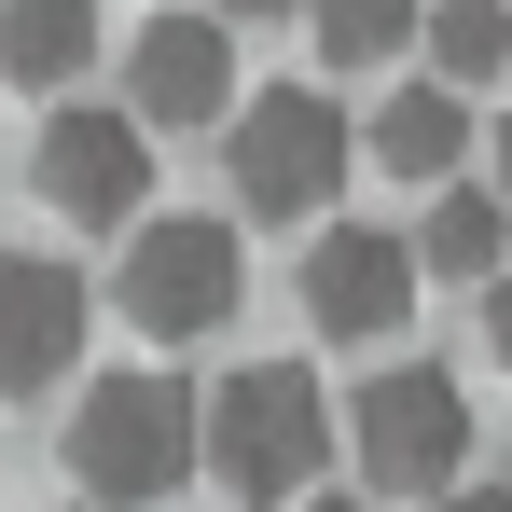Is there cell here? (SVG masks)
I'll return each instance as SVG.
<instances>
[{
    "label": "cell",
    "instance_id": "6da1fadb",
    "mask_svg": "<svg viewBox=\"0 0 512 512\" xmlns=\"http://www.w3.org/2000/svg\"><path fill=\"white\" fill-rule=\"evenodd\" d=\"M194 457H208V402L180 388V374H97L84 402H70V485L84 512H153L194 485Z\"/></svg>",
    "mask_w": 512,
    "mask_h": 512
},
{
    "label": "cell",
    "instance_id": "7a4b0ae2",
    "mask_svg": "<svg viewBox=\"0 0 512 512\" xmlns=\"http://www.w3.org/2000/svg\"><path fill=\"white\" fill-rule=\"evenodd\" d=\"M319 457H333V402L305 360H236L208 388V471L250 512H305L319 499Z\"/></svg>",
    "mask_w": 512,
    "mask_h": 512
},
{
    "label": "cell",
    "instance_id": "3957f363",
    "mask_svg": "<svg viewBox=\"0 0 512 512\" xmlns=\"http://www.w3.org/2000/svg\"><path fill=\"white\" fill-rule=\"evenodd\" d=\"M346 153H360V125H346L319 84L236 97V139H222V167H236V208H250V222H333Z\"/></svg>",
    "mask_w": 512,
    "mask_h": 512
},
{
    "label": "cell",
    "instance_id": "277c9868",
    "mask_svg": "<svg viewBox=\"0 0 512 512\" xmlns=\"http://www.w3.org/2000/svg\"><path fill=\"white\" fill-rule=\"evenodd\" d=\"M111 305H125V333H153V346H208L236 305H250L236 222H208V208L139 222V236H125V277H111Z\"/></svg>",
    "mask_w": 512,
    "mask_h": 512
},
{
    "label": "cell",
    "instance_id": "5b68a950",
    "mask_svg": "<svg viewBox=\"0 0 512 512\" xmlns=\"http://www.w3.org/2000/svg\"><path fill=\"white\" fill-rule=\"evenodd\" d=\"M346 457H360L388 499H443V485H471V388L429 374V360H388V374L360 388V416H346Z\"/></svg>",
    "mask_w": 512,
    "mask_h": 512
},
{
    "label": "cell",
    "instance_id": "8992f818",
    "mask_svg": "<svg viewBox=\"0 0 512 512\" xmlns=\"http://www.w3.org/2000/svg\"><path fill=\"white\" fill-rule=\"evenodd\" d=\"M42 208L70 222V236H139L153 222V125L139 111H42Z\"/></svg>",
    "mask_w": 512,
    "mask_h": 512
},
{
    "label": "cell",
    "instance_id": "52a82bcc",
    "mask_svg": "<svg viewBox=\"0 0 512 512\" xmlns=\"http://www.w3.org/2000/svg\"><path fill=\"white\" fill-rule=\"evenodd\" d=\"M416 236H388V222H319V250H305V333H333V346H388L402 319H416Z\"/></svg>",
    "mask_w": 512,
    "mask_h": 512
},
{
    "label": "cell",
    "instance_id": "ba28073f",
    "mask_svg": "<svg viewBox=\"0 0 512 512\" xmlns=\"http://www.w3.org/2000/svg\"><path fill=\"white\" fill-rule=\"evenodd\" d=\"M84 319H97L84 263H56V250H0V402L56 388V374L84 360Z\"/></svg>",
    "mask_w": 512,
    "mask_h": 512
},
{
    "label": "cell",
    "instance_id": "9c48e42d",
    "mask_svg": "<svg viewBox=\"0 0 512 512\" xmlns=\"http://www.w3.org/2000/svg\"><path fill=\"white\" fill-rule=\"evenodd\" d=\"M125 111H139V125H236V28L153 14L139 56H125Z\"/></svg>",
    "mask_w": 512,
    "mask_h": 512
},
{
    "label": "cell",
    "instance_id": "30bf717a",
    "mask_svg": "<svg viewBox=\"0 0 512 512\" xmlns=\"http://www.w3.org/2000/svg\"><path fill=\"white\" fill-rule=\"evenodd\" d=\"M471 139H485V125H471V97H457V84H429V70L388 97L374 125H360V153H374L388 180H416V194H443V180L471 167Z\"/></svg>",
    "mask_w": 512,
    "mask_h": 512
},
{
    "label": "cell",
    "instance_id": "8fae6325",
    "mask_svg": "<svg viewBox=\"0 0 512 512\" xmlns=\"http://www.w3.org/2000/svg\"><path fill=\"white\" fill-rule=\"evenodd\" d=\"M416 263H429V277H499V263H512V194H499V180H443L429 222H416Z\"/></svg>",
    "mask_w": 512,
    "mask_h": 512
},
{
    "label": "cell",
    "instance_id": "7c38bea8",
    "mask_svg": "<svg viewBox=\"0 0 512 512\" xmlns=\"http://www.w3.org/2000/svg\"><path fill=\"white\" fill-rule=\"evenodd\" d=\"M97 56V0H0V70L42 97H70V70Z\"/></svg>",
    "mask_w": 512,
    "mask_h": 512
},
{
    "label": "cell",
    "instance_id": "4fadbf2b",
    "mask_svg": "<svg viewBox=\"0 0 512 512\" xmlns=\"http://www.w3.org/2000/svg\"><path fill=\"white\" fill-rule=\"evenodd\" d=\"M416 42H429V84L471 97V84H499V70H512V0H429Z\"/></svg>",
    "mask_w": 512,
    "mask_h": 512
},
{
    "label": "cell",
    "instance_id": "5bb4252c",
    "mask_svg": "<svg viewBox=\"0 0 512 512\" xmlns=\"http://www.w3.org/2000/svg\"><path fill=\"white\" fill-rule=\"evenodd\" d=\"M416 28H429V0H305L319 70H374V56H402Z\"/></svg>",
    "mask_w": 512,
    "mask_h": 512
},
{
    "label": "cell",
    "instance_id": "9a60e30c",
    "mask_svg": "<svg viewBox=\"0 0 512 512\" xmlns=\"http://www.w3.org/2000/svg\"><path fill=\"white\" fill-rule=\"evenodd\" d=\"M485 346H499V360H512V263H499V277H485Z\"/></svg>",
    "mask_w": 512,
    "mask_h": 512
},
{
    "label": "cell",
    "instance_id": "2e32d148",
    "mask_svg": "<svg viewBox=\"0 0 512 512\" xmlns=\"http://www.w3.org/2000/svg\"><path fill=\"white\" fill-rule=\"evenodd\" d=\"M222 28H277V14H305V0H208Z\"/></svg>",
    "mask_w": 512,
    "mask_h": 512
},
{
    "label": "cell",
    "instance_id": "e0dca14e",
    "mask_svg": "<svg viewBox=\"0 0 512 512\" xmlns=\"http://www.w3.org/2000/svg\"><path fill=\"white\" fill-rule=\"evenodd\" d=\"M429 512H512V485H443Z\"/></svg>",
    "mask_w": 512,
    "mask_h": 512
},
{
    "label": "cell",
    "instance_id": "ac0fdd59",
    "mask_svg": "<svg viewBox=\"0 0 512 512\" xmlns=\"http://www.w3.org/2000/svg\"><path fill=\"white\" fill-rule=\"evenodd\" d=\"M485 180H499V194H512V111H499V125H485Z\"/></svg>",
    "mask_w": 512,
    "mask_h": 512
},
{
    "label": "cell",
    "instance_id": "d6986e66",
    "mask_svg": "<svg viewBox=\"0 0 512 512\" xmlns=\"http://www.w3.org/2000/svg\"><path fill=\"white\" fill-rule=\"evenodd\" d=\"M305 512H374V499H333V485H319V499H305Z\"/></svg>",
    "mask_w": 512,
    "mask_h": 512
},
{
    "label": "cell",
    "instance_id": "ffe728a7",
    "mask_svg": "<svg viewBox=\"0 0 512 512\" xmlns=\"http://www.w3.org/2000/svg\"><path fill=\"white\" fill-rule=\"evenodd\" d=\"M499 485H512V443H499Z\"/></svg>",
    "mask_w": 512,
    "mask_h": 512
}]
</instances>
